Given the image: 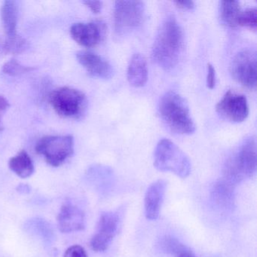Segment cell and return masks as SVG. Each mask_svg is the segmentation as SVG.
Wrapping results in <instances>:
<instances>
[{"label": "cell", "instance_id": "6", "mask_svg": "<svg viewBox=\"0 0 257 257\" xmlns=\"http://www.w3.org/2000/svg\"><path fill=\"white\" fill-rule=\"evenodd\" d=\"M35 150L49 165L57 168L73 154L74 140L70 135L43 137L37 143Z\"/></svg>", "mask_w": 257, "mask_h": 257}, {"label": "cell", "instance_id": "27", "mask_svg": "<svg viewBox=\"0 0 257 257\" xmlns=\"http://www.w3.org/2000/svg\"><path fill=\"white\" fill-rule=\"evenodd\" d=\"M9 107H10V103L8 100L4 96L0 95V119Z\"/></svg>", "mask_w": 257, "mask_h": 257}, {"label": "cell", "instance_id": "22", "mask_svg": "<svg viewBox=\"0 0 257 257\" xmlns=\"http://www.w3.org/2000/svg\"><path fill=\"white\" fill-rule=\"evenodd\" d=\"M27 46H28V43L26 40L17 36L13 38L7 39L4 44V50L7 53L16 55L24 52L26 49Z\"/></svg>", "mask_w": 257, "mask_h": 257}, {"label": "cell", "instance_id": "17", "mask_svg": "<svg viewBox=\"0 0 257 257\" xmlns=\"http://www.w3.org/2000/svg\"><path fill=\"white\" fill-rule=\"evenodd\" d=\"M9 167L12 171L21 178H28L34 172L32 159L25 150H22L16 156L10 159Z\"/></svg>", "mask_w": 257, "mask_h": 257}, {"label": "cell", "instance_id": "2", "mask_svg": "<svg viewBox=\"0 0 257 257\" xmlns=\"http://www.w3.org/2000/svg\"><path fill=\"white\" fill-rule=\"evenodd\" d=\"M159 111L165 124L174 133L189 135L195 132L187 101L178 93H165L159 102Z\"/></svg>", "mask_w": 257, "mask_h": 257}, {"label": "cell", "instance_id": "8", "mask_svg": "<svg viewBox=\"0 0 257 257\" xmlns=\"http://www.w3.org/2000/svg\"><path fill=\"white\" fill-rule=\"evenodd\" d=\"M256 61L255 52L246 49L234 57L230 66V73L233 79L248 89L256 88Z\"/></svg>", "mask_w": 257, "mask_h": 257}, {"label": "cell", "instance_id": "1", "mask_svg": "<svg viewBox=\"0 0 257 257\" xmlns=\"http://www.w3.org/2000/svg\"><path fill=\"white\" fill-rule=\"evenodd\" d=\"M184 48V34L174 18L167 19L159 29L152 50L153 62L165 70L178 64Z\"/></svg>", "mask_w": 257, "mask_h": 257}, {"label": "cell", "instance_id": "7", "mask_svg": "<svg viewBox=\"0 0 257 257\" xmlns=\"http://www.w3.org/2000/svg\"><path fill=\"white\" fill-rule=\"evenodd\" d=\"M145 12V4L142 1H116L114 25L117 35H126L138 29L144 22Z\"/></svg>", "mask_w": 257, "mask_h": 257}, {"label": "cell", "instance_id": "5", "mask_svg": "<svg viewBox=\"0 0 257 257\" xmlns=\"http://www.w3.org/2000/svg\"><path fill=\"white\" fill-rule=\"evenodd\" d=\"M49 100L55 112L64 118H79L84 115L88 106L85 94L70 87L55 90Z\"/></svg>", "mask_w": 257, "mask_h": 257}, {"label": "cell", "instance_id": "23", "mask_svg": "<svg viewBox=\"0 0 257 257\" xmlns=\"http://www.w3.org/2000/svg\"><path fill=\"white\" fill-rule=\"evenodd\" d=\"M64 257H88V254L80 245H73L66 250Z\"/></svg>", "mask_w": 257, "mask_h": 257}, {"label": "cell", "instance_id": "28", "mask_svg": "<svg viewBox=\"0 0 257 257\" xmlns=\"http://www.w3.org/2000/svg\"><path fill=\"white\" fill-rule=\"evenodd\" d=\"M175 255H177V257H195L193 252L189 249H186L184 246H182Z\"/></svg>", "mask_w": 257, "mask_h": 257}, {"label": "cell", "instance_id": "10", "mask_svg": "<svg viewBox=\"0 0 257 257\" xmlns=\"http://www.w3.org/2000/svg\"><path fill=\"white\" fill-rule=\"evenodd\" d=\"M216 110L221 118L233 123L242 122L249 115L246 97L231 90L227 91L216 104Z\"/></svg>", "mask_w": 257, "mask_h": 257}, {"label": "cell", "instance_id": "18", "mask_svg": "<svg viewBox=\"0 0 257 257\" xmlns=\"http://www.w3.org/2000/svg\"><path fill=\"white\" fill-rule=\"evenodd\" d=\"M240 4L237 1H221L219 6V18L222 25L234 28L240 15Z\"/></svg>", "mask_w": 257, "mask_h": 257}, {"label": "cell", "instance_id": "3", "mask_svg": "<svg viewBox=\"0 0 257 257\" xmlns=\"http://www.w3.org/2000/svg\"><path fill=\"white\" fill-rule=\"evenodd\" d=\"M154 166L158 171L173 173L183 179L189 177L192 171L190 159L168 139L158 143L154 153Z\"/></svg>", "mask_w": 257, "mask_h": 257}, {"label": "cell", "instance_id": "4", "mask_svg": "<svg viewBox=\"0 0 257 257\" xmlns=\"http://www.w3.org/2000/svg\"><path fill=\"white\" fill-rule=\"evenodd\" d=\"M256 171V142L249 138L243 142L237 152L227 161L224 175L227 181L237 183L250 178Z\"/></svg>", "mask_w": 257, "mask_h": 257}, {"label": "cell", "instance_id": "12", "mask_svg": "<svg viewBox=\"0 0 257 257\" xmlns=\"http://www.w3.org/2000/svg\"><path fill=\"white\" fill-rule=\"evenodd\" d=\"M76 58L79 64L94 77L109 79L113 76L112 65L100 55L88 51H81L76 54Z\"/></svg>", "mask_w": 257, "mask_h": 257}, {"label": "cell", "instance_id": "14", "mask_svg": "<svg viewBox=\"0 0 257 257\" xmlns=\"http://www.w3.org/2000/svg\"><path fill=\"white\" fill-rule=\"evenodd\" d=\"M58 224L63 233L82 231L85 228V214L77 206L64 204L58 213Z\"/></svg>", "mask_w": 257, "mask_h": 257}, {"label": "cell", "instance_id": "26", "mask_svg": "<svg viewBox=\"0 0 257 257\" xmlns=\"http://www.w3.org/2000/svg\"><path fill=\"white\" fill-rule=\"evenodd\" d=\"M178 8L182 10H191L195 7L193 1H177L174 3Z\"/></svg>", "mask_w": 257, "mask_h": 257}, {"label": "cell", "instance_id": "24", "mask_svg": "<svg viewBox=\"0 0 257 257\" xmlns=\"http://www.w3.org/2000/svg\"><path fill=\"white\" fill-rule=\"evenodd\" d=\"M216 84V71L210 64H207V86L209 89H213Z\"/></svg>", "mask_w": 257, "mask_h": 257}, {"label": "cell", "instance_id": "21", "mask_svg": "<svg viewBox=\"0 0 257 257\" xmlns=\"http://www.w3.org/2000/svg\"><path fill=\"white\" fill-rule=\"evenodd\" d=\"M34 69L31 68V67L22 65L16 59L10 60V61L6 63L4 67H3V72L5 74L11 76H20V75L29 73L30 71H32Z\"/></svg>", "mask_w": 257, "mask_h": 257}, {"label": "cell", "instance_id": "11", "mask_svg": "<svg viewBox=\"0 0 257 257\" xmlns=\"http://www.w3.org/2000/svg\"><path fill=\"white\" fill-rule=\"evenodd\" d=\"M105 34L106 27L102 22L74 24L70 28L72 38L85 48L95 47L103 41Z\"/></svg>", "mask_w": 257, "mask_h": 257}, {"label": "cell", "instance_id": "13", "mask_svg": "<svg viewBox=\"0 0 257 257\" xmlns=\"http://www.w3.org/2000/svg\"><path fill=\"white\" fill-rule=\"evenodd\" d=\"M167 188L168 183L164 180H157L149 186L144 198V209L147 219L156 220L159 218Z\"/></svg>", "mask_w": 257, "mask_h": 257}, {"label": "cell", "instance_id": "15", "mask_svg": "<svg viewBox=\"0 0 257 257\" xmlns=\"http://www.w3.org/2000/svg\"><path fill=\"white\" fill-rule=\"evenodd\" d=\"M127 77L129 84L135 88H141L147 83L148 68L147 61L141 54H135L132 56L127 68Z\"/></svg>", "mask_w": 257, "mask_h": 257}, {"label": "cell", "instance_id": "19", "mask_svg": "<svg viewBox=\"0 0 257 257\" xmlns=\"http://www.w3.org/2000/svg\"><path fill=\"white\" fill-rule=\"evenodd\" d=\"M26 228L46 243H52L55 238L52 227L44 219L40 218L31 219L27 223Z\"/></svg>", "mask_w": 257, "mask_h": 257}, {"label": "cell", "instance_id": "9", "mask_svg": "<svg viewBox=\"0 0 257 257\" xmlns=\"http://www.w3.org/2000/svg\"><path fill=\"white\" fill-rule=\"evenodd\" d=\"M121 223V215L118 211H106L100 215L97 229L91 237L90 246L95 252L107 249L118 233Z\"/></svg>", "mask_w": 257, "mask_h": 257}, {"label": "cell", "instance_id": "25", "mask_svg": "<svg viewBox=\"0 0 257 257\" xmlns=\"http://www.w3.org/2000/svg\"><path fill=\"white\" fill-rule=\"evenodd\" d=\"M83 4L94 14L100 13L103 7V4L100 1H84Z\"/></svg>", "mask_w": 257, "mask_h": 257}, {"label": "cell", "instance_id": "16", "mask_svg": "<svg viewBox=\"0 0 257 257\" xmlns=\"http://www.w3.org/2000/svg\"><path fill=\"white\" fill-rule=\"evenodd\" d=\"M1 18L7 39L17 37L19 8L16 1H5L1 9Z\"/></svg>", "mask_w": 257, "mask_h": 257}, {"label": "cell", "instance_id": "20", "mask_svg": "<svg viewBox=\"0 0 257 257\" xmlns=\"http://www.w3.org/2000/svg\"><path fill=\"white\" fill-rule=\"evenodd\" d=\"M256 21V9H246L244 11H240L237 21V26L245 27L255 31L257 27Z\"/></svg>", "mask_w": 257, "mask_h": 257}]
</instances>
